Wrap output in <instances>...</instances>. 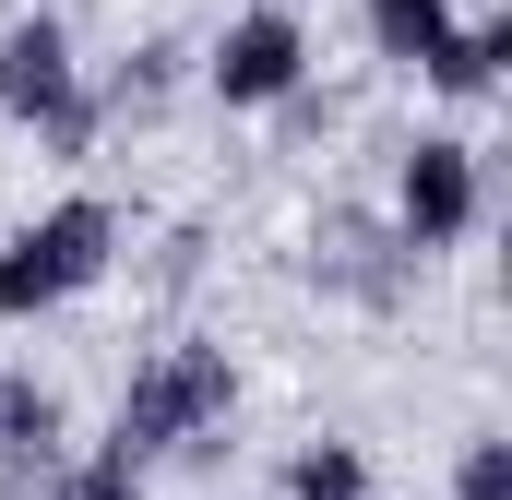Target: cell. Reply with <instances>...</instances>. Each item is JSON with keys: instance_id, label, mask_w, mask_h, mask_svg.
Returning <instances> with one entry per match:
<instances>
[{"instance_id": "277c9868", "label": "cell", "mask_w": 512, "mask_h": 500, "mask_svg": "<svg viewBox=\"0 0 512 500\" xmlns=\"http://www.w3.org/2000/svg\"><path fill=\"white\" fill-rule=\"evenodd\" d=\"M489 215V179H477V143H453V131H429V143H405V179H393V239L417 250H453L465 227Z\"/></svg>"}, {"instance_id": "ba28073f", "label": "cell", "mask_w": 512, "mask_h": 500, "mask_svg": "<svg viewBox=\"0 0 512 500\" xmlns=\"http://www.w3.org/2000/svg\"><path fill=\"white\" fill-rule=\"evenodd\" d=\"M501 60H512V12H477V24H453L417 72H429L441 96H489V84H501Z\"/></svg>"}, {"instance_id": "30bf717a", "label": "cell", "mask_w": 512, "mask_h": 500, "mask_svg": "<svg viewBox=\"0 0 512 500\" xmlns=\"http://www.w3.org/2000/svg\"><path fill=\"white\" fill-rule=\"evenodd\" d=\"M167 84H179V48L155 36V48H131L120 72H108V96H96V120H143V108H167Z\"/></svg>"}, {"instance_id": "9c48e42d", "label": "cell", "mask_w": 512, "mask_h": 500, "mask_svg": "<svg viewBox=\"0 0 512 500\" xmlns=\"http://www.w3.org/2000/svg\"><path fill=\"white\" fill-rule=\"evenodd\" d=\"M286 489L298 500H370V453L358 441H298L286 453Z\"/></svg>"}, {"instance_id": "3957f363", "label": "cell", "mask_w": 512, "mask_h": 500, "mask_svg": "<svg viewBox=\"0 0 512 500\" xmlns=\"http://www.w3.org/2000/svg\"><path fill=\"white\" fill-rule=\"evenodd\" d=\"M0 120H24L48 155H96V96H84V60H72V36L48 24V12H24L12 36H0Z\"/></svg>"}, {"instance_id": "8992f818", "label": "cell", "mask_w": 512, "mask_h": 500, "mask_svg": "<svg viewBox=\"0 0 512 500\" xmlns=\"http://www.w3.org/2000/svg\"><path fill=\"white\" fill-rule=\"evenodd\" d=\"M203 84L227 96V108H286L298 84H310V36H298V12H239L215 48H203Z\"/></svg>"}, {"instance_id": "5b68a950", "label": "cell", "mask_w": 512, "mask_h": 500, "mask_svg": "<svg viewBox=\"0 0 512 500\" xmlns=\"http://www.w3.org/2000/svg\"><path fill=\"white\" fill-rule=\"evenodd\" d=\"M310 274L334 298H358V310H393L417 286V250L393 239V215H370V203H322L310 215Z\"/></svg>"}, {"instance_id": "7a4b0ae2", "label": "cell", "mask_w": 512, "mask_h": 500, "mask_svg": "<svg viewBox=\"0 0 512 500\" xmlns=\"http://www.w3.org/2000/svg\"><path fill=\"white\" fill-rule=\"evenodd\" d=\"M120 262V215L96 203V191H72V203H48L24 239L0 250V322H36V310H60V298H84L96 274Z\"/></svg>"}, {"instance_id": "8fae6325", "label": "cell", "mask_w": 512, "mask_h": 500, "mask_svg": "<svg viewBox=\"0 0 512 500\" xmlns=\"http://www.w3.org/2000/svg\"><path fill=\"white\" fill-rule=\"evenodd\" d=\"M370 36H382V60H429L453 36V0H370Z\"/></svg>"}, {"instance_id": "4fadbf2b", "label": "cell", "mask_w": 512, "mask_h": 500, "mask_svg": "<svg viewBox=\"0 0 512 500\" xmlns=\"http://www.w3.org/2000/svg\"><path fill=\"white\" fill-rule=\"evenodd\" d=\"M60 500H143V477H131V465H108V453H96V465H72V477H60Z\"/></svg>"}, {"instance_id": "6da1fadb", "label": "cell", "mask_w": 512, "mask_h": 500, "mask_svg": "<svg viewBox=\"0 0 512 500\" xmlns=\"http://www.w3.org/2000/svg\"><path fill=\"white\" fill-rule=\"evenodd\" d=\"M227 405H239V370H227V346H167V358H143L120 393V429H108V465H155V453H203L215 429H227Z\"/></svg>"}, {"instance_id": "52a82bcc", "label": "cell", "mask_w": 512, "mask_h": 500, "mask_svg": "<svg viewBox=\"0 0 512 500\" xmlns=\"http://www.w3.org/2000/svg\"><path fill=\"white\" fill-rule=\"evenodd\" d=\"M0 465L12 477H48L60 465V393L36 370H0Z\"/></svg>"}, {"instance_id": "7c38bea8", "label": "cell", "mask_w": 512, "mask_h": 500, "mask_svg": "<svg viewBox=\"0 0 512 500\" xmlns=\"http://www.w3.org/2000/svg\"><path fill=\"white\" fill-rule=\"evenodd\" d=\"M453 500H512V441H465V465H453Z\"/></svg>"}]
</instances>
